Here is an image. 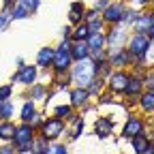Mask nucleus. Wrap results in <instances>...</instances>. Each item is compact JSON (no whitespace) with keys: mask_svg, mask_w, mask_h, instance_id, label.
Masks as SVG:
<instances>
[{"mask_svg":"<svg viewBox=\"0 0 154 154\" xmlns=\"http://www.w3.org/2000/svg\"><path fill=\"white\" fill-rule=\"evenodd\" d=\"M73 66V58H71V38H60V43L56 45V56L51 62V75H64Z\"/></svg>","mask_w":154,"mask_h":154,"instance_id":"1","label":"nucleus"},{"mask_svg":"<svg viewBox=\"0 0 154 154\" xmlns=\"http://www.w3.org/2000/svg\"><path fill=\"white\" fill-rule=\"evenodd\" d=\"M69 75H71V84H73V86L86 88V86L92 82V77L96 75V71H94V64H92V60L88 58V60L73 62V66H71Z\"/></svg>","mask_w":154,"mask_h":154,"instance_id":"2","label":"nucleus"},{"mask_svg":"<svg viewBox=\"0 0 154 154\" xmlns=\"http://www.w3.org/2000/svg\"><path fill=\"white\" fill-rule=\"evenodd\" d=\"M34 137H36V128H32V124L30 122H17V126H15V135H13V146H15V150L22 154V152H28L30 148H32V141H34Z\"/></svg>","mask_w":154,"mask_h":154,"instance_id":"3","label":"nucleus"},{"mask_svg":"<svg viewBox=\"0 0 154 154\" xmlns=\"http://www.w3.org/2000/svg\"><path fill=\"white\" fill-rule=\"evenodd\" d=\"M148 128H146V116H141V113H128L126 116V120L122 122V126H120V137L122 139H126V141H131L133 137H137V135H141V133H146Z\"/></svg>","mask_w":154,"mask_h":154,"instance_id":"4","label":"nucleus"},{"mask_svg":"<svg viewBox=\"0 0 154 154\" xmlns=\"http://www.w3.org/2000/svg\"><path fill=\"white\" fill-rule=\"evenodd\" d=\"M64 133H66V122L51 116V113L43 120L41 128H38V135H43L47 141H60L64 137Z\"/></svg>","mask_w":154,"mask_h":154,"instance_id":"5","label":"nucleus"},{"mask_svg":"<svg viewBox=\"0 0 154 154\" xmlns=\"http://www.w3.org/2000/svg\"><path fill=\"white\" fill-rule=\"evenodd\" d=\"M131 79V71L128 69H113L109 73V77L105 79V86L111 94H116L118 99L124 96V90H126V84Z\"/></svg>","mask_w":154,"mask_h":154,"instance_id":"6","label":"nucleus"},{"mask_svg":"<svg viewBox=\"0 0 154 154\" xmlns=\"http://www.w3.org/2000/svg\"><path fill=\"white\" fill-rule=\"evenodd\" d=\"M105 34H107V51H111V49H118V47H126L131 28L122 26V24H116V26H107Z\"/></svg>","mask_w":154,"mask_h":154,"instance_id":"7","label":"nucleus"},{"mask_svg":"<svg viewBox=\"0 0 154 154\" xmlns=\"http://www.w3.org/2000/svg\"><path fill=\"white\" fill-rule=\"evenodd\" d=\"M38 69L36 64H24L22 69H17L11 77H9V84H22L24 88H28V86H32L34 82H38Z\"/></svg>","mask_w":154,"mask_h":154,"instance_id":"8","label":"nucleus"},{"mask_svg":"<svg viewBox=\"0 0 154 154\" xmlns=\"http://www.w3.org/2000/svg\"><path fill=\"white\" fill-rule=\"evenodd\" d=\"M152 45V38L148 34H135L131 32L128 34V41H126V49L133 58H137V56H148V49Z\"/></svg>","mask_w":154,"mask_h":154,"instance_id":"9","label":"nucleus"},{"mask_svg":"<svg viewBox=\"0 0 154 154\" xmlns=\"http://www.w3.org/2000/svg\"><path fill=\"white\" fill-rule=\"evenodd\" d=\"M124 9H126V2L124 0H111V2L101 11V17L107 26H116L122 22V15H124Z\"/></svg>","mask_w":154,"mask_h":154,"instance_id":"10","label":"nucleus"},{"mask_svg":"<svg viewBox=\"0 0 154 154\" xmlns=\"http://www.w3.org/2000/svg\"><path fill=\"white\" fill-rule=\"evenodd\" d=\"M92 131L99 139H109L113 137V131H116V120L111 116H99V118H94V124H92Z\"/></svg>","mask_w":154,"mask_h":154,"instance_id":"11","label":"nucleus"},{"mask_svg":"<svg viewBox=\"0 0 154 154\" xmlns=\"http://www.w3.org/2000/svg\"><path fill=\"white\" fill-rule=\"evenodd\" d=\"M152 22H154V9H152V7L141 9L139 17L131 24V32H135V34H148V30H150Z\"/></svg>","mask_w":154,"mask_h":154,"instance_id":"12","label":"nucleus"},{"mask_svg":"<svg viewBox=\"0 0 154 154\" xmlns=\"http://www.w3.org/2000/svg\"><path fill=\"white\" fill-rule=\"evenodd\" d=\"M49 90H51V86H49V84H43V82H34L32 86H28V88H26V92H24V99L28 96V99H32L36 105H45Z\"/></svg>","mask_w":154,"mask_h":154,"instance_id":"13","label":"nucleus"},{"mask_svg":"<svg viewBox=\"0 0 154 154\" xmlns=\"http://www.w3.org/2000/svg\"><path fill=\"white\" fill-rule=\"evenodd\" d=\"M107 58H109V64L113 69H131V64H133V56L128 54L126 47H118V49L107 51Z\"/></svg>","mask_w":154,"mask_h":154,"instance_id":"14","label":"nucleus"},{"mask_svg":"<svg viewBox=\"0 0 154 154\" xmlns=\"http://www.w3.org/2000/svg\"><path fill=\"white\" fill-rule=\"evenodd\" d=\"M84 131H86V116H82L79 111H77V116L66 124L64 137H66V141H77L84 135Z\"/></svg>","mask_w":154,"mask_h":154,"instance_id":"15","label":"nucleus"},{"mask_svg":"<svg viewBox=\"0 0 154 154\" xmlns=\"http://www.w3.org/2000/svg\"><path fill=\"white\" fill-rule=\"evenodd\" d=\"M66 94H69V103H71L77 111H79L86 103L92 101V96L88 94V90H86V88H79V86H71Z\"/></svg>","mask_w":154,"mask_h":154,"instance_id":"16","label":"nucleus"},{"mask_svg":"<svg viewBox=\"0 0 154 154\" xmlns=\"http://www.w3.org/2000/svg\"><path fill=\"white\" fill-rule=\"evenodd\" d=\"M54 56H56V47L51 45H43L41 49L36 51V58H34V64L43 71H49L51 69V62H54Z\"/></svg>","mask_w":154,"mask_h":154,"instance_id":"17","label":"nucleus"},{"mask_svg":"<svg viewBox=\"0 0 154 154\" xmlns=\"http://www.w3.org/2000/svg\"><path fill=\"white\" fill-rule=\"evenodd\" d=\"M51 116H56V118H60V120H64L66 124L77 116V109L66 101V103H56L54 107H51Z\"/></svg>","mask_w":154,"mask_h":154,"instance_id":"18","label":"nucleus"},{"mask_svg":"<svg viewBox=\"0 0 154 154\" xmlns=\"http://www.w3.org/2000/svg\"><path fill=\"white\" fill-rule=\"evenodd\" d=\"M137 109L141 111V116L154 113V90L143 88V92L139 94V99H137Z\"/></svg>","mask_w":154,"mask_h":154,"instance_id":"19","label":"nucleus"},{"mask_svg":"<svg viewBox=\"0 0 154 154\" xmlns=\"http://www.w3.org/2000/svg\"><path fill=\"white\" fill-rule=\"evenodd\" d=\"M92 54L88 41H71V58L73 62H79V60H88Z\"/></svg>","mask_w":154,"mask_h":154,"instance_id":"20","label":"nucleus"},{"mask_svg":"<svg viewBox=\"0 0 154 154\" xmlns=\"http://www.w3.org/2000/svg\"><path fill=\"white\" fill-rule=\"evenodd\" d=\"M128 143H131V150H133V154H143V152L150 148V143H152L150 131H146V133L137 135V137H133Z\"/></svg>","mask_w":154,"mask_h":154,"instance_id":"21","label":"nucleus"},{"mask_svg":"<svg viewBox=\"0 0 154 154\" xmlns=\"http://www.w3.org/2000/svg\"><path fill=\"white\" fill-rule=\"evenodd\" d=\"M36 109H38V107H36V103H34L32 99H28V96H26L24 103H22V107L17 109V118H19V122H30V118L36 113Z\"/></svg>","mask_w":154,"mask_h":154,"instance_id":"22","label":"nucleus"},{"mask_svg":"<svg viewBox=\"0 0 154 154\" xmlns=\"http://www.w3.org/2000/svg\"><path fill=\"white\" fill-rule=\"evenodd\" d=\"M15 120H0V143H11L15 135Z\"/></svg>","mask_w":154,"mask_h":154,"instance_id":"23","label":"nucleus"},{"mask_svg":"<svg viewBox=\"0 0 154 154\" xmlns=\"http://www.w3.org/2000/svg\"><path fill=\"white\" fill-rule=\"evenodd\" d=\"M143 92V77H137L131 73V79L126 84V90H124V96H139Z\"/></svg>","mask_w":154,"mask_h":154,"instance_id":"24","label":"nucleus"},{"mask_svg":"<svg viewBox=\"0 0 154 154\" xmlns=\"http://www.w3.org/2000/svg\"><path fill=\"white\" fill-rule=\"evenodd\" d=\"M88 45H90V49H107V34H105V30L103 32H90Z\"/></svg>","mask_w":154,"mask_h":154,"instance_id":"25","label":"nucleus"},{"mask_svg":"<svg viewBox=\"0 0 154 154\" xmlns=\"http://www.w3.org/2000/svg\"><path fill=\"white\" fill-rule=\"evenodd\" d=\"M86 90H88V94L92 96V99H96V96H99L103 90H107L105 79H103V77H99V75H94V77H92V82L86 86Z\"/></svg>","mask_w":154,"mask_h":154,"instance_id":"26","label":"nucleus"},{"mask_svg":"<svg viewBox=\"0 0 154 154\" xmlns=\"http://www.w3.org/2000/svg\"><path fill=\"white\" fill-rule=\"evenodd\" d=\"M15 113H17V107H15L13 99L0 103V120H13V118H15Z\"/></svg>","mask_w":154,"mask_h":154,"instance_id":"27","label":"nucleus"},{"mask_svg":"<svg viewBox=\"0 0 154 154\" xmlns=\"http://www.w3.org/2000/svg\"><path fill=\"white\" fill-rule=\"evenodd\" d=\"M28 17H32V13H30L24 5L15 2V5L11 7V19H13V22H24V19H28Z\"/></svg>","mask_w":154,"mask_h":154,"instance_id":"28","label":"nucleus"},{"mask_svg":"<svg viewBox=\"0 0 154 154\" xmlns=\"http://www.w3.org/2000/svg\"><path fill=\"white\" fill-rule=\"evenodd\" d=\"M88 36H90V28H88V24H86V22H82V24L73 26L71 41H88Z\"/></svg>","mask_w":154,"mask_h":154,"instance_id":"29","label":"nucleus"},{"mask_svg":"<svg viewBox=\"0 0 154 154\" xmlns=\"http://www.w3.org/2000/svg\"><path fill=\"white\" fill-rule=\"evenodd\" d=\"M139 13H141V9H135V7H128L126 5V9H124V15H122V26H128L131 28V24L135 22V19L139 17Z\"/></svg>","mask_w":154,"mask_h":154,"instance_id":"30","label":"nucleus"},{"mask_svg":"<svg viewBox=\"0 0 154 154\" xmlns=\"http://www.w3.org/2000/svg\"><path fill=\"white\" fill-rule=\"evenodd\" d=\"M11 24H13V19H11V11L0 9V32H5Z\"/></svg>","mask_w":154,"mask_h":154,"instance_id":"31","label":"nucleus"},{"mask_svg":"<svg viewBox=\"0 0 154 154\" xmlns=\"http://www.w3.org/2000/svg\"><path fill=\"white\" fill-rule=\"evenodd\" d=\"M90 60H92L94 66H96V64H101V62H105V60H107V49H92Z\"/></svg>","mask_w":154,"mask_h":154,"instance_id":"32","label":"nucleus"},{"mask_svg":"<svg viewBox=\"0 0 154 154\" xmlns=\"http://www.w3.org/2000/svg\"><path fill=\"white\" fill-rule=\"evenodd\" d=\"M45 118H47V113L41 111V109H36V113L30 118V124H32V128H36V133H38V128H41V124H43Z\"/></svg>","mask_w":154,"mask_h":154,"instance_id":"33","label":"nucleus"},{"mask_svg":"<svg viewBox=\"0 0 154 154\" xmlns=\"http://www.w3.org/2000/svg\"><path fill=\"white\" fill-rule=\"evenodd\" d=\"M86 24H88L90 32H103V30L107 28V24L103 22V17H96V19H92V22H86Z\"/></svg>","mask_w":154,"mask_h":154,"instance_id":"34","label":"nucleus"},{"mask_svg":"<svg viewBox=\"0 0 154 154\" xmlns=\"http://www.w3.org/2000/svg\"><path fill=\"white\" fill-rule=\"evenodd\" d=\"M9 99H13V84H2L0 86V103L2 101H9Z\"/></svg>","mask_w":154,"mask_h":154,"instance_id":"35","label":"nucleus"},{"mask_svg":"<svg viewBox=\"0 0 154 154\" xmlns=\"http://www.w3.org/2000/svg\"><path fill=\"white\" fill-rule=\"evenodd\" d=\"M15 2H19V5H24L32 15L38 11V9H41V0H15Z\"/></svg>","mask_w":154,"mask_h":154,"instance_id":"36","label":"nucleus"},{"mask_svg":"<svg viewBox=\"0 0 154 154\" xmlns=\"http://www.w3.org/2000/svg\"><path fill=\"white\" fill-rule=\"evenodd\" d=\"M51 154H69L66 141H51Z\"/></svg>","mask_w":154,"mask_h":154,"instance_id":"37","label":"nucleus"},{"mask_svg":"<svg viewBox=\"0 0 154 154\" xmlns=\"http://www.w3.org/2000/svg\"><path fill=\"white\" fill-rule=\"evenodd\" d=\"M82 22H84V15H82V13L69 11V15H66V24H71V26H77V24H82Z\"/></svg>","mask_w":154,"mask_h":154,"instance_id":"38","label":"nucleus"},{"mask_svg":"<svg viewBox=\"0 0 154 154\" xmlns=\"http://www.w3.org/2000/svg\"><path fill=\"white\" fill-rule=\"evenodd\" d=\"M143 88L154 90V69H148V73L143 75Z\"/></svg>","mask_w":154,"mask_h":154,"instance_id":"39","label":"nucleus"},{"mask_svg":"<svg viewBox=\"0 0 154 154\" xmlns=\"http://www.w3.org/2000/svg\"><path fill=\"white\" fill-rule=\"evenodd\" d=\"M86 2H84V0H73V2H71V7H69V11H75V13H86Z\"/></svg>","mask_w":154,"mask_h":154,"instance_id":"40","label":"nucleus"},{"mask_svg":"<svg viewBox=\"0 0 154 154\" xmlns=\"http://www.w3.org/2000/svg\"><path fill=\"white\" fill-rule=\"evenodd\" d=\"M96 17H101V11L94 9V7H88L86 13H84V22H92V19H96Z\"/></svg>","mask_w":154,"mask_h":154,"instance_id":"41","label":"nucleus"},{"mask_svg":"<svg viewBox=\"0 0 154 154\" xmlns=\"http://www.w3.org/2000/svg\"><path fill=\"white\" fill-rule=\"evenodd\" d=\"M128 7H135V9H148L150 7V0H124Z\"/></svg>","mask_w":154,"mask_h":154,"instance_id":"42","label":"nucleus"},{"mask_svg":"<svg viewBox=\"0 0 154 154\" xmlns=\"http://www.w3.org/2000/svg\"><path fill=\"white\" fill-rule=\"evenodd\" d=\"M0 154H19L13 143H0Z\"/></svg>","mask_w":154,"mask_h":154,"instance_id":"43","label":"nucleus"},{"mask_svg":"<svg viewBox=\"0 0 154 154\" xmlns=\"http://www.w3.org/2000/svg\"><path fill=\"white\" fill-rule=\"evenodd\" d=\"M109 2H111V0H92V5H90V7H94V9L103 11V9H105V7H107Z\"/></svg>","mask_w":154,"mask_h":154,"instance_id":"44","label":"nucleus"},{"mask_svg":"<svg viewBox=\"0 0 154 154\" xmlns=\"http://www.w3.org/2000/svg\"><path fill=\"white\" fill-rule=\"evenodd\" d=\"M60 34H62L60 38H71V34H73V26H71V24L62 26V32H60Z\"/></svg>","mask_w":154,"mask_h":154,"instance_id":"45","label":"nucleus"},{"mask_svg":"<svg viewBox=\"0 0 154 154\" xmlns=\"http://www.w3.org/2000/svg\"><path fill=\"white\" fill-rule=\"evenodd\" d=\"M94 109H96V105H92V101H90V103H86V105L79 109V113H82V116H86V113H90V111H94Z\"/></svg>","mask_w":154,"mask_h":154,"instance_id":"46","label":"nucleus"},{"mask_svg":"<svg viewBox=\"0 0 154 154\" xmlns=\"http://www.w3.org/2000/svg\"><path fill=\"white\" fill-rule=\"evenodd\" d=\"M15 5V0H0V9H7V11H11V7Z\"/></svg>","mask_w":154,"mask_h":154,"instance_id":"47","label":"nucleus"},{"mask_svg":"<svg viewBox=\"0 0 154 154\" xmlns=\"http://www.w3.org/2000/svg\"><path fill=\"white\" fill-rule=\"evenodd\" d=\"M13 62H15V66H17V69H22V66L26 64V60H24V58H22V56H17V58H15V60H13Z\"/></svg>","mask_w":154,"mask_h":154,"instance_id":"48","label":"nucleus"},{"mask_svg":"<svg viewBox=\"0 0 154 154\" xmlns=\"http://www.w3.org/2000/svg\"><path fill=\"white\" fill-rule=\"evenodd\" d=\"M143 154H154V141H152V143H150V148H148V150H146V152H143Z\"/></svg>","mask_w":154,"mask_h":154,"instance_id":"49","label":"nucleus"},{"mask_svg":"<svg viewBox=\"0 0 154 154\" xmlns=\"http://www.w3.org/2000/svg\"><path fill=\"white\" fill-rule=\"evenodd\" d=\"M150 137H152V141H154V128H152V131H150Z\"/></svg>","mask_w":154,"mask_h":154,"instance_id":"50","label":"nucleus"},{"mask_svg":"<svg viewBox=\"0 0 154 154\" xmlns=\"http://www.w3.org/2000/svg\"><path fill=\"white\" fill-rule=\"evenodd\" d=\"M150 7H154V0H150Z\"/></svg>","mask_w":154,"mask_h":154,"instance_id":"51","label":"nucleus"},{"mask_svg":"<svg viewBox=\"0 0 154 154\" xmlns=\"http://www.w3.org/2000/svg\"><path fill=\"white\" fill-rule=\"evenodd\" d=\"M22 154H32V152H30V150H28V152H22Z\"/></svg>","mask_w":154,"mask_h":154,"instance_id":"52","label":"nucleus"}]
</instances>
